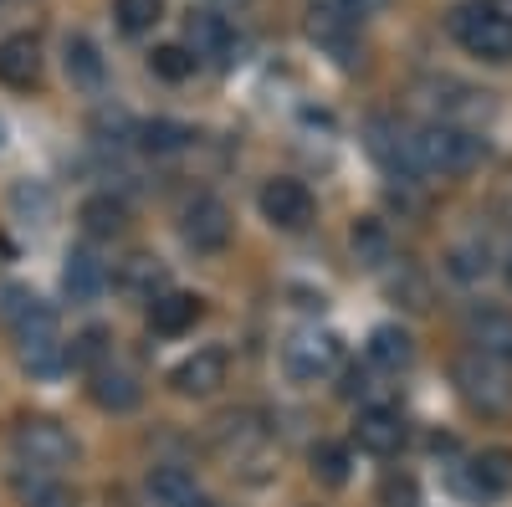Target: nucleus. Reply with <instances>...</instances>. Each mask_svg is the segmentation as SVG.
<instances>
[{"label": "nucleus", "mask_w": 512, "mask_h": 507, "mask_svg": "<svg viewBox=\"0 0 512 507\" xmlns=\"http://www.w3.org/2000/svg\"><path fill=\"white\" fill-rule=\"evenodd\" d=\"M410 159H415V175H472V169L487 159V144L472 134V129H461V123H425V129L410 134Z\"/></svg>", "instance_id": "nucleus-1"}, {"label": "nucleus", "mask_w": 512, "mask_h": 507, "mask_svg": "<svg viewBox=\"0 0 512 507\" xmlns=\"http://www.w3.org/2000/svg\"><path fill=\"white\" fill-rule=\"evenodd\" d=\"M456 390L477 415L502 420V415H512V364H497L487 354H466V359H456Z\"/></svg>", "instance_id": "nucleus-2"}, {"label": "nucleus", "mask_w": 512, "mask_h": 507, "mask_svg": "<svg viewBox=\"0 0 512 507\" xmlns=\"http://www.w3.org/2000/svg\"><path fill=\"white\" fill-rule=\"evenodd\" d=\"M451 36L482 62H512V16L492 6H461L451 16Z\"/></svg>", "instance_id": "nucleus-3"}, {"label": "nucleus", "mask_w": 512, "mask_h": 507, "mask_svg": "<svg viewBox=\"0 0 512 507\" xmlns=\"http://www.w3.org/2000/svg\"><path fill=\"white\" fill-rule=\"evenodd\" d=\"M11 446H16V456H21V467H36V472H62V467H72V456H77L72 436L57 426V420H47V415L21 420L16 436H11Z\"/></svg>", "instance_id": "nucleus-4"}, {"label": "nucleus", "mask_w": 512, "mask_h": 507, "mask_svg": "<svg viewBox=\"0 0 512 507\" xmlns=\"http://www.w3.org/2000/svg\"><path fill=\"white\" fill-rule=\"evenodd\" d=\"M338 364V338L323 328H297L287 344H282V369L292 379H318Z\"/></svg>", "instance_id": "nucleus-5"}, {"label": "nucleus", "mask_w": 512, "mask_h": 507, "mask_svg": "<svg viewBox=\"0 0 512 507\" xmlns=\"http://www.w3.org/2000/svg\"><path fill=\"white\" fill-rule=\"evenodd\" d=\"M6 323H11V333H16V344L26 349V344H47V338H62L57 333V313L36 298V292H26V287H6Z\"/></svg>", "instance_id": "nucleus-6"}, {"label": "nucleus", "mask_w": 512, "mask_h": 507, "mask_svg": "<svg viewBox=\"0 0 512 507\" xmlns=\"http://www.w3.org/2000/svg\"><path fill=\"white\" fill-rule=\"evenodd\" d=\"M180 231H185V241H190L195 251H226V241H231V210H226V200L195 195V200L185 205Z\"/></svg>", "instance_id": "nucleus-7"}, {"label": "nucleus", "mask_w": 512, "mask_h": 507, "mask_svg": "<svg viewBox=\"0 0 512 507\" xmlns=\"http://www.w3.org/2000/svg\"><path fill=\"white\" fill-rule=\"evenodd\" d=\"M262 216L272 221V226H282V231H303L308 221H313V195H308V185L303 180H267L262 185Z\"/></svg>", "instance_id": "nucleus-8"}, {"label": "nucleus", "mask_w": 512, "mask_h": 507, "mask_svg": "<svg viewBox=\"0 0 512 507\" xmlns=\"http://www.w3.org/2000/svg\"><path fill=\"white\" fill-rule=\"evenodd\" d=\"M354 441H359V451H369V456H395V451L405 446V420H400V410H390V405H364L359 420H354Z\"/></svg>", "instance_id": "nucleus-9"}, {"label": "nucleus", "mask_w": 512, "mask_h": 507, "mask_svg": "<svg viewBox=\"0 0 512 507\" xmlns=\"http://www.w3.org/2000/svg\"><path fill=\"white\" fill-rule=\"evenodd\" d=\"M169 385L180 395H216L226 385V354L221 349H195L190 359H180L169 369Z\"/></svg>", "instance_id": "nucleus-10"}, {"label": "nucleus", "mask_w": 512, "mask_h": 507, "mask_svg": "<svg viewBox=\"0 0 512 507\" xmlns=\"http://www.w3.org/2000/svg\"><path fill=\"white\" fill-rule=\"evenodd\" d=\"M144 492H149L154 507H210V492L185 467H154L144 477Z\"/></svg>", "instance_id": "nucleus-11"}, {"label": "nucleus", "mask_w": 512, "mask_h": 507, "mask_svg": "<svg viewBox=\"0 0 512 507\" xmlns=\"http://www.w3.org/2000/svg\"><path fill=\"white\" fill-rule=\"evenodd\" d=\"M185 41H190L195 62H200V57L226 62L231 47H236V31H231V21L216 16V11H190V16H185Z\"/></svg>", "instance_id": "nucleus-12"}, {"label": "nucleus", "mask_w": 512, "mask_h": 507, "mask_svg": "<svg viewBox=\"0 0 512 507\" xmlns=\"http://www.w3.org/2000/svg\"><path fill=\"white\" fill-rule=\"evenodd\" d=\"M466 338H472V354H487L497 364H512V318L502 308H482L466 318Z\"/></svg>", "instance_id": "nucleus-13"}, {"label": "nucleus", "mask_w": 512, "mask_h": 507, "mask_svg": "<svg viewBox=\"0 0 512 507\" xmlns=\"http://www.w3.org/2000/svg\"><path fill=\"white\" fill-rule=\"evenodd\" d=\"M41 77V41L31 31H16L0 41V82L6 88H31Z\"/></svg>", "instance_id": "nucleus-14"}, {"label": "nucleus", "mask_w": 512, "mask_h": 507, "mask_svg": "<svg viewBox=\"0 0 512 507\" xmlns=\"http://www.w3.org/2000/svg\"><path fill=\"white\" fill-rule=\"evenodd\" d=\"M195 318H200V298H195V292H159V298H149V328L159 338L190 333Z\"/></svg>", "instance_id": "nucleus-15"}, {"label": "nucleus", "mask_w": 512, "mask_h": 507, "mask_svg": "<svg viewBox=\"0 0 512 507\" xmlns=\"http://www.w3.org/2000/svg\"><path fill=\"white\" fill-rule=\"evenodd\" d=\"M77 221H82V231H88L93 241H113L128 226V205L118 195H88L82 210H77Z\"/></svg>", "instance_id": "nucleus-16"}, {"label": "nucleus", "mask_w": 512, "mask_h": 507, "mask_svg": "<svg viewBox=\"0 0 512 507\" xmlns=\"http://www.w3.org/2000/svg\"><path fill=\"white\" fill-rule=\"evenodd\" d=\"M62 287H67L72 303H93L108 287V272H103V262L93 257V251H72L67 267H62Z\"/></svg>", "instance_id": "nucleus-17"}, {"label": "nucleus", "mask_w": 512, "mask_h": 507, "mask_svg": "<svg viewBox=\"0 0 512 507\" xmlns=\"http://www.w3.org/2000/svg\"><path fill=\"white\" fill-rule=\"evenodd\" d=\"M410 359H415V344H410V333H405V328L384 323V328L369 333V364H374V369L400 374V369H410Z\"/></svg>", "instance_id": "nucleus-18"}, {"label": "nucleus", "mask_w": 512, "mask_h": 507, "mask_svg": "<svg viewBox=\"0 0 512 507\" xmlns=\"http://www.w3.org/2000/svg\"><path fill=\"white\" fill-rule=\"evenodd\" d=\"M93 400H98L103 410L123 415V410H134V405L144 400V390L134 385V374H123V369L103 364V369H93Z\"/></svg>", "instance_id": "nucleus-19"}, {"label": "nucleus", "mask_w": 512, "mask_h": 507, "mask_svg": "<svg viewBox=\"0 0 512 507\" xmlns=\"http://www.w3.org/2000/svg\"><path fill=\"white\" fill-rule=\"evenodd\" d=\"M466 472H472V492H477V497H502V492L512 487V451H507V446H492V451H482Z\"/></svg>", "instance_id": "nucleus-20"}, {"label": "nucleus", "mask_w": 512, "mask_h": 507, "mask_svg": "<svg viewBox=\"0 0 512 507\" xmlns=\"http://www.w3.org/2000/svg\"><path fill=\"white\" fill-rule=\"evenodd\" d=\"M62 62H67L72 88H82V93H98L103 88V57H98V47H93L88 36H67Z\"/></svg>", "instance_id": "nucleus-21"}, {"label": "nucleus", "mask_w": 512, "mask_h": 507, "mask_svg": "<svg viewBox=\"0 0 512 507\" xmlns=\"http://www.w3.org/2000/svg\"><path fill=\"white\" fill-rule=\"evenodd\" d=\"M16 492L26 507H67V487L57 482V472H36V467H21L16 472Z\"/></svg>", "instance_id": "nucleus-22"}, {"label": "nucleus", "mask_w": 512, "mask_h": 507, "mask_svg": "<svg viewBox=\"0 0 512 507\" xmlns=\"http://www.w3.org/2000/svg\"><path fill=\"white\" fill-rule=\"evenodd\" d=\"M308 461H313V477L323 482V487H344L349 482V446H338V441H318L313 451H308Z\"/></svg>", "instance_id": "nucleus-23"}, {"label": "nucleus", "mask_w": 512, "mask_h": 507, "mask_svg": "<svg viewBox=\"0 0 512 507\" xmlns=\"http://www.w3.org/2000/svg\"><path fill=\"white\" fill-rule=\"evenodd\" d=\"M267 446V431L262 426H251V415H226L221 420V451L226 456H251V451H262Z\"/></svg>", "instance_id": "nucleus-24"}, {"label": "nucleus", "mask_w": 512, "mask_h": 507, "mask_svg": "<svg viewBox=\"0 0 512 507\" xmlns=\"http://www.w3.org/2000/svg\"><path fill=\"white\" fill-rule=\"evenodd\" d=\"M354 257L364 262V267H384L390 262V231H384L374 216H364V221H354Z\"/></svg>", "instance_id": "nucleus-25"}, {"label": "nucleus", "mask_w": 512, "mask_h": 507, "mask_svg": "<svg viewBox=\"0 0 512 507\" xmlns=\"http://www.w3.org/2000/svg\"><path fill=\"white\" fill-rule=\"evenodd\" d=\"M190 139H195V129H185V123H175V118H154V123L139 129V144L149 154H180Z\"/></svg>", "instance_id": "nucleus-26"}, {"label": "nucleus", "mask_w": 512, "mask_h": 507, "mask_svg": "<svg viewBox=\"0 0 512 507\" xmlns=\"http://www.w3.org/2000/svg\"><path fill=\"white\" fill-rule=\"evenodd\" d=\"M113 16H118V26H123L128 36H144V31L159 26L164 0H113Z\"/></svg>", "instance_id": "nucleus-27"}, {"label": "nucleus", "mask_w": 512, "mask_h": 507, "mask_svg": "<svg viewBox=\"0 0 512 507\" xmlns=\"http://www.w3.org/2000/svg\"><path fill=\"white\" fill-rule=\"evenodd\" d=\"M118 287L139 292V298H154V287H164V267L154 257H128L123 272H118Z\"/></svg>", "instance_id": "nucleus-28"}, {"label": "nucleus", "mask_w": 512, "mask_h": 507, "mask_svg": "<svg viewBox=\"0 0 512 507\" xmlns=\"http://www.w3.org/2000/svg\"><path fill=\"white\" fill-rule=\"evenodd\" d=\"M67 359L77 369H103L108 364V328H82L67 344Z\"/></svg>", "instance_id": "nucleus-29"}, {"label": "nucleus", "mask_w": 512, "mask_h": 507, "mask_svg": "<svg viewBox=\"0 0 512 507\" xmlns=\"http://www.w3.org/2000/svg\"><path fill=\"white\" fill-rule=\"evenodd\" d=\"M149 67H154V77H164V82H185V77L195 72V52H190V47H154V52H149Z\"/></svg>", "instance_id": "nucleus-30"}, {"label": "nucleus", "mask_w": 512, "mask_h": 507, "mask_svg": "<svg viewBox=\"0 0 512 507\" xmlns=\"http://www.w3.org/2000/svg\"><path fill=\"white\" fill-rule=\"evenodd\" d=\"M374 497H379V507H420V487L410 472H384Z\"/></svg>", "instance_id": "nucleus-31"}, {"label": "nucleus", "mask_w": 512, "mask_h": 507, "mask_svg": "<svg viewBox=\"0 0 512 507\" xmlns=\"http://www.w3.org/2000/svg\"><path fill=\"white\" fill-rule=\"evenodd\" d=\"M446 267H451V277H461V282L487 277V246H451Z\"/></svg>", "instance_id": "nucleus-32"}, {"label": "nucleus", "mask_w": 512, "mask_h": 507, "mask_svg": "<svg viewBox=\"0 0 512 507\" xmlns=\"http://www.w3.org/2000/svg\"><path fill=\"white\" fill-rule=\"evenodd\" d=\"M11 205H16V216H36V221H47L52 216V195L47 190H41V185H16L11 190Z\"/></svg>", "instance_id": "nucleus-33"}, {"label": "nucleus", "mask_w": 512, "mask_h": 507, "mask_svg": "<svg viewBox=\"0 0 512 507\" xmlns=\"http://www.w3.org/2000/svg\"><path fill=\"white\" fill-rule=\"evenodd\" d=\"M507 282H512V257H507Z\"/></svg>", "instance_id": "nucleus-34"}]
</instances>
